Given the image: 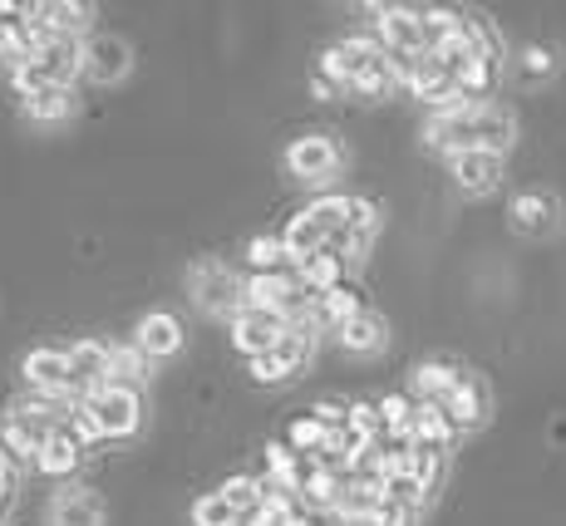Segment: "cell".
<instances>
[{
  "label": "cell",
  "instance_id": "8",
  "mask_svg": "<svg viewBox=\"0 0 566 526\" xmlns=\"http://www.w3.org/2000/svg\"><path fill=\"white\" fill-rule=\"evenodd\" d=\"M25 383L40 393H74V375H70V349H30L25 355Z\"/></svg>",
  "mask_w": 566,
  "mask_h": 526
},
{
  "label": "cell",
  "instance_id": "40",
  "mask_svg": "<svg viewBox=\"0 0 566 526\" xmlns=\"http://www.w3.org/2000/svg\"><path fill=\"white\" fill-rule=\"evenodd\" d=\"M335 94H340V90H335L331 80H321V74H315V98H335Z\"/></svg>",
  "mask_w": 566,
  "mask_h": 526
},
{
  "label": "cell",
  "instance_id": "14",
  "mask_svg": "<svg viewBox=\"0 0 566 526\" xmlns=\"http://www.w3.org/2000/svg\"><path fill=\"white\" fill-rule=\"evenodd\" d=\"M365 315V295L355 291V286H340V291H331V295H321L315 301V330H335L340 335L350 320H360Z\"/></svg>",
  "mask_w": 566,
  "mask_h": 526
},
{
  "label": "cell",
  "instance_id": "9",
  "mask_svg": "<svg viewBox=\"0 0 566 526\" xmlns=\"http://www.w3.org/2000/svg\"><path fill=\"white\" fill-rule=\"evenodd\" d=\"M70 375H74V393H99L108 389V375H114V355H108L104 345H94V339H80V345L70 349Z\"/></svg>",
  "mask_w": 566,
  "mask_h": 526
},
{
  "label": "cell",
  "instance_id": "28",
  "mask_svg": "<svg viewBox=\"0 0 566 526\" xmlns=\"http://www.w3.org/2000/svg\"><path fill=\"white\" fill-rule=\"evenodd\" d=\"M0 60H10V64L35 60V35H30L25 20H0Z\"/></svg>",
  "mask_w": 566,
  "mask_h": 526
},
{
  "label": "cell",
  "instance_id": "32",
  "mask_svg": "<svg viewBox=\"0 0 566 526\" xmlns=\"http://www.w3.org/2000/svg\"><path fill=\"white\" fill-rule=\"evenodd\" d=\"M222 497L232 502L242 517H252L261 502H266V482H256V477H232V482H222Z\"/></svg>",
  "mask_w": 566,
  "mask_h": 526
},
{
  "label": "cell",
  "instance_id": "11",
  "mask_svg": "<svg viewBox=\"0 0 566 526\" xmlns=\"http://www.w3.org/2000/svg\"><path fill=\"white\" fill-rule=\"evenodd\" d=\"M84 74H90L94 84H114L128 74V45L118 35H94L90 45H84Z\"/></svg>",
  "mask_w": 566,
  "mask_h": 526
},
{
  "label": "cell",
  "instance_id": "22",
  "mask_svg": "<svg viewBox=\"0 0 566 526\" xmlns=\"http://www.w3.org/2000/svg\"><path fill=\"white\" fill-rule=\"evenodd\" d=\"M286 251H291V261H296V266H306L311 256H321L325 251V232L321 227H315V217L311 212H301V217H291V227H286Z\"/></svg>",
  "mask_w": 566,
  "mask_h": 526
},
{
  "label": "cell",
  "instance_id": "34",
  "mask_svg": "<svg viewBox=\"0 0 566 526\" xmlns=\"http://www.w3.org/2000/svg\"><path fill=\"white\" fill-rule=\"evenodd\" d=\"M311 349H315L311 330H286V335H281V345L271 349V355H276V359H281V369L291 375L296 365H306V359H311Z\"/></svg>",
  "mask_w": 566,
  "mask_h": 526
},
{
  "label": "cell",
  "instance_id": "1",
  "mask_svg": "<svg viewBox=\"0 0 566 526\" xmlns=\"http://www.w3.org/2000/svg\"><path fill=\"white\" fill-rule=\"evenodd\" d=\"M517 124L507 108L497 104H463L453 108V114H433L429 124V148L449 152V158H459V152H507L513 144Z\"/></svg>",
  "mask_w": 566,
  "mask_h": 526
},
{
  "label": "cell",
  "instance_id": "10",
  "mask_svg": "<svg viewBox=\"0 0 566 526\" xmlns=\"http://www.w3.org/2000/svg\"><path fill=\"white\" fill-rule=\"evenodd\" d=\"M453 162V178H459V188L463 192H473V197H483V192H493L497 182H503V152H459V158H449Z\"/></svg>",
  "mask_w": 566,
  "mask_h": 526
},
{
  "label": "cell",
  "instance_id": "29",
  "mask_svg": "<svg viewBox=\"0 0 566 526\" xmlns=\"http://www.w3.org/2000/svg\"><path fill=\"white\" fill-rule=\"evenodd\" d=\"M25 114L35 124H60V118L74 114V94L70 90H40L35 98H25Z\"/></svg>",
  "mask_w": 566,
  "mask_h": 526
},
{
  "label": "cell",
  "instance_id": "42",
  "mask_svg": "<svg viewBox=\"0 0 566 526\" xmlns=\"http://www.w3.org/2000/svg\"><path fill=\"white\" fill-rule=\"evenodd\" d=\"M6 502H10V482H0V512H6Z\"/></svg>",
  "mask_w": 566,
  "mask_h": 526
},
{
  "label": "cell",
  "instance_id": "26",
  "mask_svg": "<svg viewBox=\"0 0 566 526\" xmlns=\"http://www.w3.org/2000/svg\"><path fill=\"white\" fill-rule=\"evenodd\" d=\"M311 217H315V227L325 232V241L345 236L350 232V222H355V197H321V202L311 207Z\"/></svg>",
  "mask_w": 566,
  "mask_h": 526
},
{
  "label": "cell",
  "instance_id": "19",
  "mask_svg": "<svg viewBox=\"0 0 566 526\" xmlns=\"http://www.w3.org/2000/svg\"><path fill=\"white\" fill-rule=\"evenodd\" d=\"M409 429H413V443H429V448H449L453 438H459V423L449 419L443 403H419Z\"/></svg>",
  "mask_w": 566,
  "mask_h": 526
},
{
  "label": "cell",
  "instance_id": "36",
  "mask_svg": "<svg viewBox=\"0 0 566 526\" xmlns=\"http://www.w3.org/2000/svg\"><path fill=\"white\" fill-rule=\"evenodd\" d=\"M517 70H522V80L537 84V80H547V74L557 70V54H552L547 45H527V50H522V64H517Z\"/></svg>",
  "mask_w": 566,
  "mask_h": 526
},
{
  "label": "cell",
  "instance_id": "17",
  "mask_svg": "<svg viewBox=\"0 0 566 526\" xmlns=\"http://www.w3.org/2000/svg\"><path fill=\"white\" fill-rule=\"evenodd\" d=\"M134 345H138V355H178L182 325L172 320V315H144V320H138Z\"/></svg>",
  "mask_w": 566,
  "mask_h": 526
},
{
  "label": "cell",
  "instance_id": "15",
  "mask_svg": "<svg viewBox=\"0 0 566 526\" xmlns=\"http://www.w3.org/2000/svg\"><path fill=\"white\" fill-rule=\"evenodd\" d=\"M463 369L453 365V359H423L419 369H413V393H419V403H443L453 389H459Z\"/></svg>",
  "mask_w": 566,
  "mask_h": 526
},
{
  "label": "cell",
  "instance_id": "39",
  "mask_svg": "<svg viewBox=\"0 0 566 526\" xmlns=\"http://www.w3.org/2000/svg\"><path fill=\"white\" fill-rule=\"evenodd\" d=\"M15 477V457H10V448L0 443V482H10Z\"/></svg>",
  "mask_w": 566,
  "mask_h": 526
},
{
  "label": "cell",
  "instance_id": "24",
  "mask_svg": "<svg viewBox=\"0 0 566 526\" xmlns=\"http://www.w3.org/2000/svg\"><path fill=\"white\" fill-rule=\"evenodd\" d=\"M281 443L291 448V453H301V457H315L325 443H331V429H325L315 413H296V419L286 423V438Z\"/></svg>",
  "mask_w": 566,
  "mask_h": 526
},
{
  "label": "cell",
  "instance_id": "31",
  "mask_svg": "<svg viewBox=\"0 0 566 526\" xmlns=\"http://www.w3.org/2000/svg\"><path fill=\"white\" fill-rule=\"evenodd\" d=\"M296 517H301L296 497H271V492H266V502H261L252 517H242V526H291Z\"/></svg>",
  "mask_w": 566,
  "mask_h": 526
},
{
  "label": "cell",
  "instance_id": "41",
  "mask_svg": "<svg viewBox=\"0 0 566 526\" xmlns=\"http://www.w3.org/2000/svg\"><path fill=\"white\" fill-rule=\"evenodd\" d=\"M6 15H20V6H15V0H0V20H6Z\"/></svg>",
  "mask_w": 566,
  "mask_h": 526
},
{
  "label": "cell",
  "instance_id": "37",
  "mask_svg": "<svg viewBox=\"0 0 566 526\" xmlns=\"http://www.w3.org/2000/svg\"><path fill=\"white\" fill-rule=\"evenodd\" d=\"M252 375H256L261 383H276V379H286V369H281L276 355H256V359H252Z\"/></svg>",
  "mask_w": 566,
  "mask_h": 526
},
{
  "label": "cell",
  "instance_id": "16",
  "mask_svg": "<svg viewBox=\"0 0 566 526\" xmlns=\"http://www.w3.org/2000/svg\"><path fill=\"white\" fill-rule=\"evenodd\" d=\"M50 522L54 526H104V507H99L94 492L70 487V492H60V497L50 502Z\"/></svg>",
  "mask_w": 566,
  "mask_h": 526
},
{
  "label": "cell",
  "instance_id": "27",
  "mask_svg": "<svg viewBox=\"0 0 566 526\" xmlns=\"http://www.w3.org/2000/svg\"><path fill=\"white\" fill-rule=\"evenodd\" d=\"M247 261H252L256 276H281L286 261H291V251H286V241L281 236H252L247 241Z\"/></svg>",
  "mask_w": 566,
  "mask_h": 526
},
{
  "label": "cell",
  "instance_id": "23",
  "mask_svg": "<svg viewBox=\"0 0 566 526\" xmlns=\"http://www.w3.org/2000/svg\"><path fill=\"white\" fill-rule=\"evenodd\" d=\"M453 80H459V94L468 104H483V98L497 90V60L493 54H478L473 64H463V70L453 74Z\"/></svg>",
  "mask_w": 566,
  "mask_h": 526
},
{
  "label": "cell",
  "instance_id": "4",
  "mask_svg": "<svg viewBox=\"0 0 566 526\" xmlns=\"http://www.w3.org/2000/svg\"><path fill=\"white\" fill-rule=\"evenodd\" d=\"M192 291H198V305L207 315H237L247 305V286L227 266H212V261L192 271Z\"/></svg>",
  "mask_w": 566,
  "mask_h": 526
},
{
  "label": "cell",
  "instance_id": "33",
  "mask_svg": "<svg viewBox=\"0 0 566 526\" xmlns=\"http://www.w3.org/2000/svg\"><path fill=\"white\" fill-rule=\"evenodd\" d=\"M385 497H389V507H399V512H409V517H413V512H419L423 502H429V492H423L409 473H399V477H389V482H385Z\"/></svg>",
  "mask_w": 566,
  "mask_h": 526
},
{
  "label": "cell",
  "instance_id": "12",
  "mask_svg": "<svg viewBox=\"0 0 566 526\" xmlns=\"http://www.w3.org/2000/svg\"><path fill=\"white\" fill-rule=\"evenodd\" d=\"M443 409H449V419L459 423V433L483 429V419H488V383L478 379V375H463L459 389L443 399Z\"/></svg>",
  "mask_w": 566,
  "mask_h": 526
},
{
  "label": "cell",
  "instance_id": "7",
  "mask_svg": "<svg viewBox=\"0 0 566 526\" xmlns=\"http://www.w3.org/2000/svg\"><path fill=\"white\" fill-rule=\"evenodd\" d=\"M513 227L522 236H552L562 227V202H557V192H542V188H532V192H522L517 202H513Z\"/></svg>",
  "mask_w": 566,
  "mask_h": 526
},
{
  "label": "cell",
  "instance_id": "13",
  "mask_svg": "<svg viewBox=\"0 0 566 526\" xmlns=\"http://www.w3.org/2000/svg\"><path fill=\"white\" fill-rule=\"evenodd\" d=\"M335 162H340V152H335L331 138H301V144H291V152H286V168L306 182L331 178Z\"/></svg>",
  "mask_w": 566,
  "mask_h": 526
},
{
  "label": "cell",
  "instance_id": "20",
  "mask_svg": "<svg viewBox=\"0 0 566 526\" xmlns=\"http://www.w3.org/2000/svg\"><path fill=\"white\" fill-rule=\"evenodd\" d=\"M296 286L301 281L296 276H286V271H281V276H252L247 281V305H252V311H286L291 305V295H296Z\"/></svg>",
  "mask_w": 566,
  "mask_h": 526
},
{
  "label": "cell",
  "instance_id": "6",
  "mask_svg": "<svg viewBox=\"0 0 566 526\" xmlns=\"http://www.w3.org/2000/svg\"><path fill=\"white\" fill-rule=\"evenodd\" d=\"M30 64L45 74L50 90H70V84L84 74V45L80 40H50V45L35 50V60Z\"/></svg>",
  "mask_w": 566,
  "mask_h": 526
},
{
  "label": "cell",
  "instance_id": "5",
  "mask_svg": "<svg viewBox=\"0 0 566 526\" xmlns=\"http://www.w3.org/2000/svg\"><path fill=\"white\" fill-rule=\"evenodd\" d=\"M84 409L99 419L104 438H124V433L138 429V393L128 389V383H108V389L90 393V399H84Z\"/></svg>",
  "mask_w": 566,
  "mask_h": 526
},
{
  "label": "cell",
  "instance_id": "38",
  "mask_svg": "<svg viewBox=\"0 0 566 526\" xmlns=\"http://www.w3.org/2000/svg\"><path fill=\"white\" fill-rule=\"evenodd\" d=\"M108 355H114V375L138 379V355H134V349H108Z\"/></svg>",
  "mask_w": 566,
  "mask_h": 526
},
{
  "label": "cell",
  "instance_id": "2",
  "mask_svg": "<svg viewBox=\"0 0 566 526\" xmlns=\"http://www.w3.org/2000/svg\"><path fill=\"white\" fill-rule=\"evenodd\" d=\"M64 423H54V419H45L40 409H30L25 399L20 403H10V413H6V423H0V443L10 448V453H20V457H30L35 463L40 453H45V443L54 433H60Z\"/></svg>",
  "mask_w": 566,
  "mask_h": 526
},
{
  "label": "cell",
  "instance_id": "21",
  "mask_svg": "<svg viewBox=\"0 0 566 526\" xmlns=\"http://www.w3.org/2000/svg\"><path fill=\"white\" fill-rule=\"evenodd\" d=\"M301 286L315 291V295H331L345 286V256H335V251H321V256H311L306 266H301Z\"/></svg>",
  "mask_w": 566,
  "mask_h": 526
},
{
  "label": "cell",
  "instance_id": "3",
  "mask_svg": "<svg viewBox=\"0 0 566 526\" xmlns=\"http://www.w3.org/2000/svg\"><path fill=\"white\" fill-rule=\"evenodd\" d=\"M291 325H286V315H276V311H252V305H242V311L232 315V339H237V349L242 355H271V349L281 345V335H286Z\"/></svg>",
  "mask_w": 566,
  "mask_h": 526
},
{
  "label": "cell",
  "instance_id": "35",
  "mask_svg": "<svg viewBox=\"0 0 566 526\" xmlns=\"http://www.w3.org/2000/svg\"><path fill=\"white\" fill-rule=\"evenodd\" d=\"M237 517H242V512H237L222 492H212V497H202L198 507H192V522L198 526H237Z\"/></svg>",
  "mask_w": 566,
  "mask_h": 526
},
{
  "label": "cell",
  "instance_id": "25",
  "mask_svg": "<svg viewBox=\"0 0 566 526\" xmlns=\"http://www.w3.org/2000/svg\"><path fill=\"white\" fill-rule=\"evenodd\" d=\"M385 339H389L385 320H379V315H369V311L340 330V345L350 349V355H375V349H385Z\"/></svg>",
  "mask_w": 566,
  "mask_h": 526
},
{
  "label": "cell",
  "instance_id": "18",
  "mask_svg": "<svg viewBox=\"0 0 566 526\" xmlns=\"http://www.w3.org/2000/svg\"><path fill=\"white\" fill-rule=\"evenodd\" d=\"M80 463H84V443L70 433V423H64V429L45 443V453L35 457V467H40V473H50V477H70Z\"/></svg>",
  "mask_w": 566,
  "mask_h": 526
},
{
  "label": "cell",
  "instance_id": "30",
  "mask_svg": "<svg viewBox=\"0 0 566 526\" xmlns=\"http://www.w3.org/2000/svg\"><path fill=\"white\" fill-rule=\"evenodd\" d=\"M409 477L419 482L423 492H433V487H439V477H443V448L413 443V453H409Z\"/></svg>",
  "mask_w": 566,
  "mask_h": 526
}]
</instances>
